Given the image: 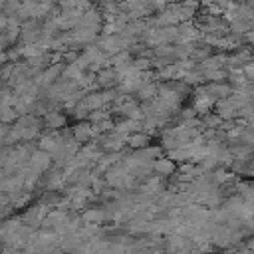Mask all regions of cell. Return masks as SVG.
Returning a JSON list of instances; mask_svg holds the SVG:
<instances>
[{"label": "cell", "mask_w": 254, "mask_h": 254, "mask_svg": "<svg viewBox=\"0 0 254 254\" xmlns=\"http://www.w3.org/2000/svg\"><path fill=\"white\" fill-rule=\"evenodd\" d=\"M52 159H54V155L50 153V151H44V149H36V151H32V155H30V167L32 169H36V171H40V173H44V171H48L50 169V165H52Z\"/></svg>", "instance_id": "cell-1"}, {"label": "cell", "mask_w": 254, "mask_h": 254, "mask_svg": "<svg viewBox=\"0 0 254 254\" xmlns=\"http://www.w3.org/2000/svg\"><path fill=\"white\" fill-rule=\"evenodd\" d=\"M81 103H83V105H87L91 111H93V109H99V107H103V105H105L101 91H87V93H85V97L81 99Z\"/></svg>", "instance_id": "cell-9"}, {"label": "cell", "mask_w": 254, "mask_h": 254, "mask_svg": "<svg viewBox=\"0 0 254 254\" xmlns=\"http://www.w3.org/2000/svg\"><path fill=\"white\" fill-rule=\"evenodd\" d=\"M131 62H133L131 60V50H121L115 56H111V65L113 67H121V65H127Z\"/></svg>", "instance_id": "cell-11"}, {"label": "cell", "mask_w": 254, "mask_h": 254, "mask_svg": "<svg viewBox=\"0 0 254 254\" xmlns=\"http://www.w3.org/2000/svg\"><path fill=\"white\" fill-rule=\"evenodd\" d=\"M109 117H111V113L105 109V105L99 107V109H93V111L89 113V121H91V123H101V121H105V119H109Z\"/></svg>", "instance_id": "cell-15"}, {"label": "cell", "mask_w": 254, "mask_h": 254, "mask_svg": "<svg viewBox=\"0 0 254 254\" xmlns=\"http://www.w3.org/2000/svg\"><path fill=\"white\" fill-rule=\"evenodd\" d=\"M175 163H177V161H173L169 155H167V157H159V159L153 161V169H155V173L161 175V177H171V175H175V169H177Z\"/></svg>", "instance_id": "cell-2"}, {"label": "cell", "mask_w": 254, "mask_h": 254, "mask_svg": "<svg viewBox=\"0 0 254 254\" xmlns=\"http://www.w3.org/2000/svg\"><path fill=\"white\" fill-rule=\"evenodd\" d=\"M81 0H58V6L62 10H69V8H77Z\"/></svg>", "instance_id": "cell-19"}, {"label": "cell", "mask_w": 254, "mask_h": 254, "mask_svg": "<svg viewBox=\"0 0 254 254\" xmlns=\"http://www.w3.org/2000/svg\"><path fill=\"white\" fill-rule=\"evenodd\" d=\"M133 65H135L137 69H141V71L151 69V67H153V58H149V56H139V58L133 60Z\"/></svg>", "instance_id": "cell-16"}, {"label": "cell", "mask_w": 254, "mask_h": 254, "mask_svg": "<svg viewBox=\"0 0 254 254\" xmlns=\"http://www.w3.org/2000/svg\"><path fill=\"white\" fill-rule=\"evenodd\" d=\"M0 115H2V123H12L18 119V111L14 109V105H2Z\"/></svg>", "instance_id": "cell-14"}, {"label": "cell", "mask_w": 254, "mask_h": 254, "mask_svg": "<svg viewBox=\"0 0 254 254\" xmlns=\"http://www.w3.org/2000/svg\"><path fill=\"white\" fill-rule=\"evenodd\" d=\"M44 123H46L48 129H62V127L65 125V115L60 113L58 109H52V111H48V115L44 117Z\"/></svg>", "instance_id": "cell-7"}, {"label": "cell", "mask_w": 254, "mask_h": 254, "mask_svg": "<svg viewBox=\"0 0 254 254\" xmlns=\"http://www.w3.org/2000/svg\"><path fill=\"white\" fill-rule=\"evenodd\" d=\"M198 115V111H196V107L194 105H190V107H183L181 109V119L185 121V119H192V117H196Z\"/></svg>", "instance_id": "cell-17"}, {"label": "cell", "mask_w": 254, "mask_h": 254, "mask_svg": "<svg viewBox=\"0 0 254 254\" xmlns=\"http://www.w3.org/2000/svg\"><path fill=\"white\" fill-rule=\"evenodd\" d=\"M8 58L12 62H20V58H24V56H22V50L20 48H8Z\"/></svg>", "instance_id": "cell-20"}, {"label": "cell", "mask_w": 254, "mask_h": 254, "mask_svg": "<svg viewBox=\"0 0 254 254\" xmlns=\"http://www.w3.org/2000/svg\"><path fill=\"white\" fill-rule=\"evenodd\" d=\"M246 246H248V250H254V238H252V240H248V244H246Z\"/></svg>", "instance_id": "cell-22"}, {"label": "cell", "mask_w": 254, "mask_h": 254, "mask_svg": "<svg viewBox=\"0 0 254 254\" xmlns=\"http://www.w3.org/2000/svg\"><path fill=\"white\" fill-rule=\"evenodd\" d=\"M12 73H14V64H4V69H2V79H4V83H8L10 81V77H12Z\"/></svg>", "instance_id": "cell-18"}, {"label": "cell", "mask_w": 254, "mask_h": 254, "mask_svg": "<svg viewBox=\"0 0 254 254\" xmlns=\"http://www.w3.org/2000/svg\"><path fill=\"white\" fill-rule=\"evenodd\" d=\"M159 95V81H143V85L137 89V97L141 101H151Z\"/></svg>", "instance_id": "cell-5"}, {"label": "cell", "mask_w": 254, "mask_h": 254, "mask_svg": "<svg viewBox=\"0 0 254 254\" xmlns=\"http://www.w3.org/2000/svg\"><path fill=\"white\" fill-rule=\"evenodd\" d=\"M149 141H151V135H149L147 131H137V133H131V135H129L127 145H129L131 149H143V147L149 145Z\"/></svg>", "instance_id": "cell-8"}, {"label": "cell", "mask_w": 254, "mask_h": 254, "mask_svg": "<svg viewBox=\"0 0 254 254\" xmlns=\"http://www.w3.org/2000/svg\"><path fill=\"white\" fill-rule=\"evenodd\" d=\"M97 83H99V87H115L119 81H117V71H115V67H103V69H99L97 73Z\"/></svg>", "instance_id": "cell-4"}, {"label": "cell", "mask_w": 254, "mask_h": 254, "mask_svg": "<svg viewBox=\"0 0 254 254\" xmlns=\"http://www.w3.org/2000/svg\"><path fill=\"white\" fill-rule=\"evenodd\" d=\"M77 58H79V54H77L75 50H65V52H64V62H65V64H71V62H75Z\"/></svg>", "instance_id": "cell-21"}, {"label": "cell", "mask_w": 254, "mask_h": 254, "mask_svg": "<svg viewBox=\"0 0 254 254\" xmlns=\"http://www.w3.org/2000/svg\"><path fill=\"white\" fill-rule=\"evenodd\" d=\"M210 91V95H214L216 99H222V97H228L232 95L234 87L230 83H224V81H210V85L206 87Z\"/></svg>", "instance_id": "cell-6"}, {"label": "cell", "mask_w": 254, "mask_h": 254, "mask_svg": "<svg viewBox=\"0 0 254 254\" xmlns=\"http://www.w3.org/2000/svg\"><path fill=\"white\" fill-rule=\"evenodd\" d=\"M73 137L83 145V143H87V141H91L93 137H95V131H93V123H85V121H79L73 129Z\"/></svg>", "instance_id": "cell-3"}, {"label": "cell", "mask_w": 254, "mask_h": 254, "mask_svg": "<svg viewBox=\"0 0 254 254\" xmlns=\"http://www.w3.org/2000/svg\"><path fill=\"white\" fill-rule=\"evenodd\" d=\"M202 73H204V79L206 81H224V79H228V71H224L222 67L208 69V71H202Z\"/></svg>", "instance_id": "cell-13"}, {"label": "cell", "mask_w": 254, "mask_h": 254, "mask_svg": "<svg viewBox=\"0 0 254 254\" xmlns=\"http://www.w3.org/2000/svg\"><path fill=\"white\" fill-rule=\"evenodd\" d=\"M83 71H85V69H81L75 62H71V64H67V65H65V69H64V75H62V77H65V79H79V77L83 75Z\"/></svg>", "instance_id": "cell-12"}, {"label": "cell", "mask_w": 254, "mask_h": 254, "mask_svg": "<svg viewBox=\"0 0 254 254\" xmlns=\"http://www.w3.org/2000/svg\"><path fill=\"white\" fill-rule=\"evenodd\" d=\"M81 218H83V222H95V224H101V222H105L107 212H105L103 208H87V210L81 214Z\"/></svg>", "instance_id": "cell-10"}]
</instances>
